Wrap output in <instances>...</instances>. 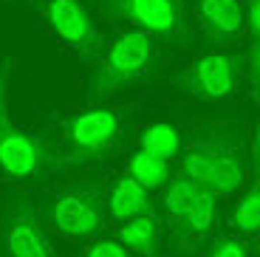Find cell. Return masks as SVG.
<instances>
[{
	"mask_svg": "<svg viewBox=\"0 0 260 257\" xmlns=\"http://www.w3.org/2000/svg\"><path fill=\"white\" fill-rule=\"evenodd\" d=\"M51 220L62 235L85 238L102 226V201L93 189H71L54 198Z\"/></svg>",
	"mask_w": 260,
	"mask_h": 257,
	"instance_id": "cell-7",
	"label": "cell"
},
{
	"mask_svg": "<svg viewBox=\"0 0 260 257\" xmlns=\"http://www.w3.org/2000/svg\"><path fill=\"white\" fill-rule=\"evenodd\" d=\"M198 189L201 186L192 184L189 178H173L167 186V192H164V209L170 212V218L173 220H181L184 212L189 209V204H192V198L198 195Z\"/></svg>",
	"mask_w": 260,
	"mask_h": 257,
	"instance_id": "cell-17",
	"label": "cell"
},
{
	"mask_svg": "<svg viewBox=\"0 0 260 257\" xmlns=\"http://www.w3.org/2000/svg\"><path fill=\"white\" fill-rule=\"evenodd\" d=\"M85 257H130V251L119 240H96V243L88 246Z\"/></svg>",
	"mask_w": 260,
	"mask_h": 257,
	"instance_id": "cell-18",
	"label": "cell"
},
{
	"mask_svg": "<svg viewBox=\"0 0 260 257\" xmlns=\"http://www.w3.org/2000/svg\"><path fill=\"white\" fill-rule=\"evenodd\" d=\"M150 59H153V40L144 31H127L122 37H116L105 57L99 59L96 71H93L91 82V97L102 99L113 90H119L122 85L139 79L147 71Z\"/></svg>",
	"mask_w": 260,
	"mask_h": 257,
	"instance_id": "cell-2",
	"label": "cell"
},
{
	"mask_svg": "<svg viewBox=\"0 0 260 257\" xmlns=\"http://www.w3.org/2000/svg\"><path fill=\"white\" fill-rule=\"evenodd\" d=\"M108 206H111V215L119 220H130L136 215L147 212V209H153L147 198V189L139 186L130 175L116 181V186L111 189V198H108Z\"/></svg>",
	"mask_w": 260,
	"mask_h": 257,
	"instance_id": "cell-12",
	"label": "cell"
},
{
	"mask_svg": "<svg viewBox=\"0 0 260 257\" xmlns=\"http://www.w3.org/2000/svg\"><path fill=\"white\" fill-rule=\"evenodd\" d=\"M167 175H170L167 161H158V158H153V155L142 153V150L130 158V178L136 181L139 186H144V189L161 186L164 181H167Z\"/></svg>",
	"mask_w": 260,
	"mask_h": 257,
	"instance_id": "cell-15",
	"label": "cell"
},
{
	"mask_svg": "<svg viewBox=\"0 0 260 257\" xmlns=\"http://www.w3.org/2000/svg\"><path fill=\"white\" fill-rule=\"evenodd\" d=\"M238 3H241V0H238Z\"/></svg>",
	"mask_w": 260,
	"mask_h": 257,
	"instance_id": "cell-20",
	"label": "cell"
},
{
	"mask_svg": "<svg viewBox=\"0 0 260 257\" xmlns=\"http://www.w3.org/2000/svg\"><path fill=\"white\" fill-rule=\"evenodd\" d=\"M207 257H249V254H246V246L238 238H223L209 249Z\"/></svg>",
	"mask_w": 260,
	"mask_h": 257,
	"instance_id": "cell-19",
	"label": "cell"
},
{
	"mask_svg": "<svg viewBox=\"0 0 260 257\" xmlns=\"http://www.w3.org/2000/svg\"><path fill=\"white\" fill-rule=\"evenodd\" d=\"M6 254L9 257H51V246L34 212L20 209L6 229Z\"/></svg>",
	"mask_w": 260,
	"mask_h": 257,
	"instance_id": "cell-9",
	"label": "cell"
},
{
	"mask_svg": "<svg viewBox=\"0 0 260 257\" xmlns=\"http://www.w3.org/2000/svg\"><path fill=\"white\" fill-rule=\"evenodd\" d=\"M46 20L59 40H65L71 48L82 51L85 57H91L99 48L96 26H93L91 14L85 12V6L79 0H48Z\"/></svg>",
	"mask_w": 260,
	"mask_h": 257,
	"instance_id": "cell-8",
	"label": "cell"
},
{
	"mask_svg": "<svg viewBox=\"0 0 260 257\" xmlns=\"http://www.w3.org/2000/svg\"><path fill=\"white\" fill-rule=\"evenodd\" d=\"M158 215L153 209L130 218L119 232V243L127 251H139L144 257H156L158 254Z\"/></svg>",
	"mask_w": 260,
	"mask_h": 257,
	"instance_id": "cell-11",
	"label": "cell"
},
{
	"mask_svg": "<svg viewBox=\"0 0 260 257\" xmlns=\"http://www.w3.org/2000/svg\"><path fill=\"white\" fill-rule=\"evenodd\" d=\"M184 178L209 189L212 195H232L249 173V150L238 124H204L181 158Z\"/></svg>",
	"mask_w": 260,
	"mask_h": 257,
	"instance_id": "cell-1",
	"label": "cell"
},
{
	"mask_svg": "<svg viewBox=\"0 0 260 257\" xmlns=\"http://www.w3.org/2000/svg\"><path fill=\"white\" fill-rule=\"evenodd\" d=\"M178 147H181V142H178V130L173 124H153L142 133V153L158 161H170L178 153Z\"/></svg>",
	"mask_w": 260,
	"mask_h": 257,
	"instance_id": "cell-14",
	"label": "cell"
},
{
	"mask_svg": "<svg viewBox=\"0 0 260 257\" xmlns=\"http://www.w3.org/2000/svg\"><path fill=\"white\" fill-rule=\"evenodd\" d=\"M105 14L111 20H127L144 34H161V37L181 34L178 0H108Z\"/></svg>",
	"mask_w": 260,
	"mask_h": 257,
	"instance_id": "cell-6",
	"label": "cell"
},
{
	"mask_svg": "<svg viewBox=\"0 0 260 257\" xmlns=\"http://www.w3.org/2000/svg\"><path fill=\"white\" fill-rule=\"evenodd\" d=\"M241 79V59L232 54H207L187 65L173 82L181 90L201 99H226Z\"/></svg>",
	"mask_w": 260,
	"mask_h": 257,
	"instance_id": "cell-5",
	"label": "cell"
},
{
	"mask_svg": "<svg viewBox=\"0 0 260 257\" xmlns=\"http://www.w3.org/2000/svg\"><path fill=\"white\" fill-rule=\"evenodd\" d=\"M215 223V195L209 189H198V195L192 198L189 209L184 212V218L178 220V229L184 235H204L209 232V226Z\"/></svg>",
	"mask_w": 260,
	"mask_h": 257,
	"instance_id": "cell-13",
	"label": "cell"
},
{
	"mask_svg": "<svg viewBox=\"0 0 260 257\" xmlns=\"http://www.w3.org/2000/svg\"><path fill=\"white\" fill-rule=\"evenodd\" d=\"M232 226L238 232H243V235L257 232V226H260V186L257 184L249 186L246 195L238 201V206L232 212Z\"/></svg>",
	"mask_w": 260,
	"mask_h": 257,
	"instance_id": "cell-16",
	"label": "cell"
},
{
	"mask_svg": "<svg viewBox=\"0 0 260 257\" xmlns=\"http://www.w3.org/2000/svg\"><path fill=\"white\" fill-rule=\"evenodd\" d=\"M198 14L209 37H235L243 28V12L238 0H201Z\"/></svg>",
	"mask_w": 260,
	"mask_h": 257,
	"instance_id": "cell-10",
	"label": "cell"
},
{
	"mask_svg": "<svg viewBox=\"0 0 260 257\" xmlns=\"http://www.w3.org/2000/svg\"><path fill=\"white\" fill-rule=\"evenodd\" d=\"M46 158L48 153L40 139L23 133L9 116V62L0 59V167L12 178H31Z\"/></svg>",
	"mask_w": 260,
	"mask_h": 257,
	"instance_id": "cell-3",
	"label": "cell"
},
{
	"mask_svg": "<svg viewBox=\"0 0 260 257\" xmlns=\"http://www.w3.org/2000/svg\"><path fill=\"white\" fill-rule=\"evenodd\" d=\"M119 113L111 108H93L77 113L65 127L68 139V158L65 161H88L99 158L116 144L119 139Z\"/></svg>",
	"mask_w": 260,
	"mask_h": 257,
	"instance_id": "cell-4",
	"label": "cell"
}]
</instances>
